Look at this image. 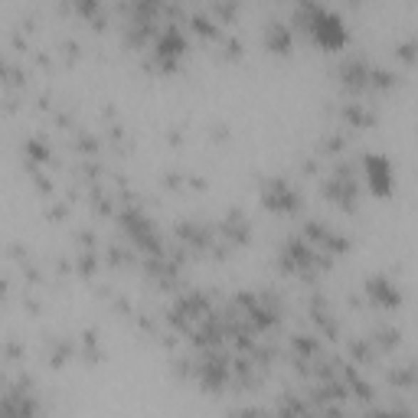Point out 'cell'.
<instances>
[{
    "instance_id": "obj_1",
    "label": "cell",
    "mask_w": 418,
    "mask_h": 418,
    "mask_svg": "<svg viewBox=\"0 0 418 418\" xmlns=\"http://www.w3.org/2000/svg\"><path fill=\"white\" fill-rule=\"evenodd\" d=\"M314 33H317V40L324 43V46H340L343 43V23H340L337 16H330V14H320L314 20Z\"/></svg>"
},
{
    "instance_id": "obj_2",
    "label": "cell",
    "mask_w": 418,
    "mask_h": 418,
    "mask_svg": "<svg viewBox=\"0 0 418 418\" xmlns=\"http://www.w3.org/2000/svg\"><path fill=\"white\" fill-rule=\"evenodd\" d=\"M370 174H372V189H379V193H386L389 189V174H386V164L379 157L370 160Z\"/></svg>"
}]
</instances>
